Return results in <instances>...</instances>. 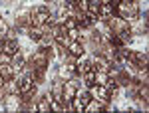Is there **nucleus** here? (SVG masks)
Here are the masks:
<instances>
[{"mask_svg":"<svg viewBox=\"0 0 149 113\" xmlns=\"http://www.w3.org/2000/svg\"><path fill=\"white\" fill-rule=\"evenodd\" d=\"M137 14H139L137 0H133V2H119L115 6V16L121 18V20H133Z\"/></svg>","mask_w":149,"mask_h":113,"instance_id":"1","label":"nucleus"},{"mask_svg":"<svg viewBox=\"0 0 149 113\" xmlns=\"http://www.w3.org/2000/svg\"><path fill=\"white\" fill-rule=\"evenodd\" d=\"M50 20V10L46 6H38L34 10H30V26H40L44 28Z\"/></svg>","mask_w":149,"mask_h":113,"instance_id":"2","label":"nucleus"},{"mask_svg":"<svg viewBox=\"0 0 149 113\" xmlns=\"http://www.w3.org/2000/svg\"><path fill=\"white\" fill-rule=\"evenodd\" d=\"M20 52V46H18V40L16 38H12V36H6L4 38V44H2V54H6V56H14V54H18Z\"/></svg>","mask_w":149,"mask_h":113,"instance_id":"3","label":"nucleus"},{"mask_svg":"<svg viewBox=\"0 0 149 113\" xmlns=\"http://www.w3.org/2000/svg\"><path fill=\"white\" fill-rule=\"evenodd\" d=\"M48 62H50V58L46 56V52H44V50H38V52H34V54H32L30 66L40 68V69H46L48 68Z\"/></svg>","mask_w":149,"mask_h":113,"instance_id":"4","label":"nucleus"},{"mask_svg":"<svg viewBox=\"0 0 149 113\" xmlns=\"http://www.w3.org/2000/svg\"><path fill=\"white\" fill-rule=\"evenodd\" d=\"M76 95H78V85H76V83H74L72 79H70L68 83H64V99H62V103H64V101L68 103V105H64V107L72 109V107H70V101H72V99H74Z\"/></svg>","mask_w":149,"mask_h":113,"instance_id":"5","label":"nucleus"},{"mask_svg":"<svg viewBox=\"0 0 149 113\" xmlns=\"http://www.w3.org/2000/svg\"><path fill=\"white\" fill-rule=\"evenodd\" d=\"M90 91H92V95L97 99V101H102V103L111 101V93L107 91L105 85H93V87H90Z\"/></svg>","mask_w":149,"mask_h":113,"instance_id":"6","label":"nucleus"},{"mask_svg":"<svg viewBox=\"0 0 149 113\" xmlns=\"http://www.w3.org/2000/svg\"><path fill=\"white\" fill-rule=\"evenodd\" d=\"M109 66H111V62L107 60V58L100 56V54H95V56L92 58V68L95 69V71H109Z\"/></svg>","mask_w":149,"mask_h":113,"instance_id":"7","label":"nucleus"},{"mask_svg":"<svg viewBox=\"0 0 149 113\" xmlns=\"http://www.w3.org/2000/svg\"><path fill=\"white\" fill-rule=\"evenodd\" d=\"M50 95H52L54 99H58V101H62V99H64V81H62V78H56L54 81H52Z\"/></svg>","mask_w":149,"mask_h":113,"instance_id":"8","label":"nucleus"},{"mask_svg":"<svg viewBox=\"0 0 149 113\" xmlns=\"http://www.w3.org/2000/svg\"><path fill=\"white\" fill-rule=\"evenodd\" d=\"M36 85H38V83L32 79V76L26 73V76H22V78L18 79V93H24V91L32 89V87H36Z\"/></svg>","mask_w":149,"mask_h":113,"instance_id":"9","label":"nucleus"},{"mask_svg":"<svg viewBox=\"0 0 149 113\" xmlns=\"http://www.w3.org/2000/svg\"><path fill=\"white\" fill-rule=\"evenodd\" d=\"M16 91H18V83L14 79H8L0 85V95H4V97H12Z\"/></svg>","mask_w":149,"mask_h":113,"instance_id":"10","label":"nucleus"},{"mask_svg":"<svg viewBox=\"0 0 149 113\" xmlns=\"http://www.w3.org/2000/svg\"><path fill=\"white\" fill-rule=\"evenodd\" d=\"M111 16H115V10L107 4V2H102V6H100V10H97V20L105 22V20L111 18Z\"/></svg>","mask_w":149,"mask_h":113,"instance_id":"11","label":"nucleus"},{"mask_svg":"<svg viewBox=\"0 0 149 113\" xmlns=\"http://www.w3.org/2000/svg\"><path fill=\"white\" fill-rule=\"evenodd\" d=\"M26 34L30 40H34V42H40L44 36H46V30L44 28H40V26H30L28 30H26Z\"/></svg>","mask_w":149,"mask_h":113,"instance_id":"12","label":"nucleus"},{"mask_svg":"<svg viewBox=\"0 0 149 113\" xmlns=\"http://www.w3.org/2000/svg\"><path fill=\"white\" fill-rule=\"evenodd\" d=\"M14 68H12L10 62H2L0 64V76H2V79L4 81H8V79H14Z\"/></svg>","mask_w":149,"mask_h":113,"instance_id":"13","label":"nucleus"},{"mask_svg":"<svg viewBox=\"0 0 149 113\" xmlns=\"http://www.w3.org/2000/svg\"><path fill=\"white\" fill-rule=\"evenodd\" d=\"M68 52L72 54V56L80 58V56H84L86 48H84V44H81L80 40H72V42H70V46H68Z\"/></svg>","mask_w":149,"mask_h":113,"instance_id":"14","label":"nucleus"},{"mask_svg":"<svg viewBox=\"0 0 149 113\" xmlns=\"http://www.w3.org/2000/svg\"><path fill=\"white\" fill-rule=\"evenodd\" d=\"M105 109H107V103H102V101H97L95 97H92V101L86 105V109H84V111L93 113V111H105Z\"/></svg>","mask_w":149,"mask_h":113,"instance_id":"15","label":"nucleus"},{"mask_svg":"<svg viewBox=\"0 0 149 113\" xmlns=\"http://www.w3.org/2000/svg\"><path fill=\"white\" fill-rule=\"evenodd\" d=\"M12 68H14V71H22L24 69V66H26V60H24V56L18 52V54H14L12 56Z\"/></svg>","mask_w":149,"mask_h":113,"instance_id":"16","label":"nucleus"},{"mask_svg":"<svg viewBox=\"0 0 149 113\" xmlns=\"http://www.w3.org/2000/svg\"><path fill=\"white\" fill-rule=\"evenodd\" d=\"M100 6H102V2H100V0H86V6H84V10L88 12V14H95V16H97V10H100Z\"/></svg>","mask_w":149,"mask_h":113,"instance_id":"17","label":"nucleus"},{"mask_svg":"<svg viewBox=\"0 0 149 113\" xmlns=\"http://www.w3.org/2000/svg\"><path fill=\"white\" fill-rule=\"evenodd\" d=\"M50 99H52V95L48 97V95H44V97H40V101H38V105H36V109L42 113L50 111Z\"/></svg>","mask_w":149,"mask_h":113,"instance_id":"18","label":"nucleus"},{"mask_svg":"<svg viewBox=\"0 0 149 113\" xmlns=\"http://www.w3.org/2000/svg\"><path fill=\"white\" fill-rule=\"evenodd\" d=\"M16 22H18V26L28 24L30 22V10H20L18 14H16Z\"/></svg>","mask_w":149,"mask_h":113,"instance_id":"19","label":"nucleus"},{"mask_svg":"<svg viewBox=\"0 0 149 113\" xmlns=\"http://www.w3.org/2000/svg\"><path fill=\"white\" fill-rule=\"evenodd\" d=\"M84 83H86L88 87H93V85H95V69H90V71L84 73Z\"/></svg>","mask_w":149,"mask_h":113,"instance_id":"20","label":"nucleus"},{"mask_svg":"<svg viewBox=\"0 0 149 113\" xmlns=\"http://www.w3.org/2000/svg\"><path fill=\"white\" fill-rule=\"evenodd\" d=\"M107 79H109V76L105 71H95V85H105Z\"/></svg>","mask_w":149,"mask_h":113,"instance_id":"21","label":"nucleus"},{"mask_svg":"<svg viewBox=\"0 0 149 113\" xmlns=\"http://www.w3.org/2000/svg\"><path fill=\"white\" fill-rule=\"evenodd\" d=\"M64 28L66 30H74V28H78V20L74 18V16H68V18H64Z\"/></svg>","mask_w":149,"mask_h":113,"instance_id":"22","label":"nucleus"},{"mask_svg":"<svg viewBox=\"0 0 149 113\" xmlns=\"http://www.w3.org/2000/svg\"><path fill=\"white\" fill-rule=\"evenodd\" d=\"M92 91H81V93H78V99H80L81 103H84V105H88V103L92 101Z\"/></svg>","mask_w":149,"mask_h":113,"instance_id":"23","label":"nucleus"},{"mask_svg":"<svg viewBox=\"0 0 149 113\" xmlns=\"http://www.w3.org/2000/svg\"><path fill=\"white\" fill-rule=\"evenodd\" d=\"M60 76H62L64 79H72L74 78V71H72L68 66H64V68H60Z\"/></svg>","mask_w":149,"mask_h":113,"instance_id":"24","label":"nucleus"},{"mask_svg":"<svg viewBox=\"0 0 149 113\" xmlns=\"http://www.w3.org/2000/svg\"><path fill=\"white\" fill-rule=\"evenodd\" d=\"M8 32H10L8 24H6L4 20H2V18H0V38H6V36H8Z\"/></svg>","mask_w":149,"mask_h":113,"instance_id":"25","label":"nucleus"},{"mask_svg":"<svg viewBox=\"0 0 149 113\" xmlns=\"http://www.w3.org/2000/svg\"><path fill=\"white\" fill-rule=\"evenodd\" d=\"M68 38H70V40H78V38H80V30H78V28L68 30Z\"/></svg>","mask_w":149,"mask_h":113,"instance_id":"26","label":"nucleus"},{"mask_svg":"<svg viewBox=\"0 0 149 113\" xmlns=\"http://www.w3.org/2000/svg\"><path fill=\"white\" fill-rule=\"evenodd\" d=\"M2 83H4V79H2V76H0V85H2Z\"/></svg>","mask_w":149,"mask_h":113,"instance_id":"27","label":"nucleus"},{"mask_svg":"<svg viewBox=\"0 0 149 113\" xmlns=\"http://www.w3.org/2000/svg\"><path fill=\"white\" fill-rule=\"evenodd\" d=\"M121 2H133V0H121Z\"/></svg>","mask_w":149,"mask_h":113,"instance_id":"28","label":"nucleus"},{"mask_svg":"<svg viewBox=\"0 0 149 113\" xmlns=\"http://www.w3.org/2000/svg\"><path fill=\"white\" fill-rule=\"evenodd\" d=\"M46 2H52V0H46Z\"/></svg>","mask_w":149,"mask_h":113,"instance_id":"29","label":"nucleus"}]
</instances>
